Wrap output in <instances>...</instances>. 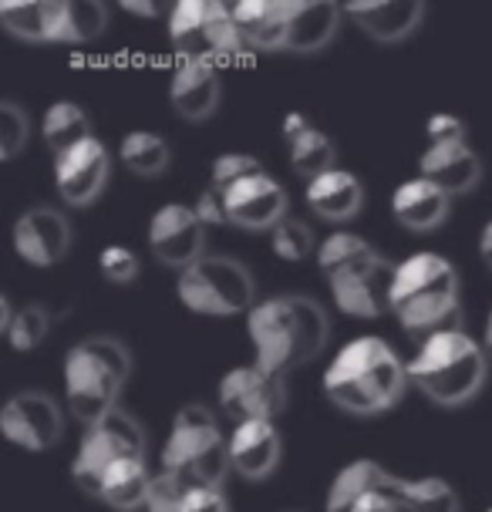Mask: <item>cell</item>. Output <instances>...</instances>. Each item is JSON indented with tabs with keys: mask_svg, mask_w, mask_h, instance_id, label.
I'll return each mask as SVG.
<instances>
[{
	"mask_svg": "<svg viewBox=\"0 0 492 512\" xmlns=\"http://www.w3.org/2000/svg\"><path fill=\"white\" fill-rule=\"evenodd\" d=\"M378 260H381V253L375 246L351 230H334L317 246V270H321V277L327 280V287H341V283L361 277V273L375 267Z\"/></svg>",
	"mask_w": 492,
	"mask_h": 512,
	"instance_id": "cell-24",
	"label": "cell"
},
{
	"mask_svg": "<svg viewBox=\"0 0 492 512\" xmlns=\"http://www.w3.org/2000/svg\"><path fill=\"white\" fill-rule=\"evenodd\" d=\"M162 472L179 479L186 489H220L233 472L230 438L220 432L216 415L203 401L179 405L162 448Z\"/></svg>",
	"mask_w": 492,
	"mask_h": 512,
	"instance_id": "cell-6",
	"label": "cell"
},
{
	"mask_svg": "<svg viewBox=\"0 0 492 512\" xmlns=\"http://www.w3.org/2000/svg\"><path fill=\"white\" fill-rule=\"evenodd\" d=\"M408 364L385 337L361 334L334 354L324 371V395L348 415H381L405 395Z\"/></svg>",
	"mask_w": 492,
	"mask_h": 512,
	"instance_id": "cell-1",
	"label": "cell"
},
{
	"mask_svg": "<svg viewBox=\"0 0 492 512\" xmlns=\"http://www.w3.org/2000/svg\"><path fill=\"white\" fill-rule=\"evenodd\" d=\"M395 499L402 512H459V492L439 475H422V479H405L398 475Z\"/></svg>",
	"mask_w": 492,
	"mask_h": 512,
	"instance_id": "cell-30",
	"label": "cell"
},
{
	"mask_svg": "<svg viewBox=\"0 0 492 512\" xmlns=\"http://www.w3.org/2000/svg\"><path fill=\"white\" fill-rule=\"evenodd\" d=\"M193 209H196V216L206 223V230H209V226L230 223V219H226V199H223V192H216L213 186H206L203 192H199Z\"/></svg>",
	"mask_w": 492,
	"mask_h": 512,
	"instance_id": "cell-41",
	"label": "cell"
},
{
	"mask_svg": "<svg viewBox=\"0 0 492 512\" xmlns=\"http://www.w3.org/2000/svg\"><path fill=\"white\" fill-rule=\"evenodd\" d=\"M391 280H395V263L381 256L375 267L364 270L361 277L341 283V287H331V297L348 317L375 320L391 310Z\"/></svg>",
	"mask_w": 492,
	"mask_h": 512,
	"instance_id": "cell-23",
	"label": "cell"
},
{
	"mask_svg": "<svg viewBox=\"0 0 492 512\" xmlns=\"http://www.w3.org/2000/svg\"><path fill=\"white\" fill-rule=\"evenodd\" d=\"M122 11H129L135 17H162V7L145 4V0H122Z\"/></svg>",
	"mask_w": 492,
	"mask_h": 512,
	"instance_id": "cell-44",
	"label": "cell"
},
{
	"mask_svg": "<svg viewBox=\"0 0 492 512\" xmlns=\"http://www.w3.org/2000/svg\"><path fill=\"white\" fill-rule=\"evenodd\" d=\"M398 475L375 459H358L344 465L327 489L324 512H402L395 499Z\"/></svg>",
	"mask_w": 492,
	"mask_h": 512,
	"instance_id": "cell-12",
	"label": "cell"
},
{
	"mask_svg": "<svg viewBox=\"0 0 492 512\" xmlns=\"http://www.w3.org/2000/svg\"><path fill=\"white\" fill-rule=\"evenodd\" d=\"M0 432L7 442L27 448V452H48L61 442L65 432V411L44 391H17L0 408Z\"/></svg>",
	"mask_w": 492,
	"mask_h": 512,
	"instance_id": "cell-11",
	"label": "cell"
},
{
	"mask_svg": "<svg viewBox=\"0 0 492 512\" xmlns=\"http://www.w3.org/2000/svg\"><path fill=\"white\" fill-rule=\"evenodd\" d=\"M182 512H230L223 489H189L182 499Z\"/></svg>",
	"mask_w": 492,
	"mask_h": 512,
	"instance_id": "cell-42",
	"label": "cell"
},
{
	"mask_svg": "<svg viewBox=\"0 0 492 512\" xmlns=\"http://www.w3.org/2000/svg\"><path fill=\"white\" fill-rule=\"evenodd\" d=\"M290 145V169L297 172L300 179H317L324 176V172L337 169L334 166V142L327 139V135L321 132V128H307L304 135H297Z\"/></svg>",
	"mask_w": 492,
	"mask_h": 512,
	"instance_id": "cell-32",
	"label": "cell"
},
{
	"mask_svg": "<svg viewBox=\"0 0 492 512\" xmlns=\"http://www.w3.org/2000/svg\"><path fill=\"white\" fill-rule=\"evenodd\" d=\"M307 128H314V125L307 122V118L300 115V112H290V115L284 118V125H280V132H284V139H287V142H294L297 135H304V132H307Z\"/></svg>",
	"mask_w": 492,
	"mask_h": 512,
	"instance_id": "cell-43",
	"label": "cell"
},
{
	"mask_svg": "<svg viewBox=\"0 0 492 512\" xmlns=\"http://www.w3.org/2000/svg\"><path fill=\"white\" fill-rule=\"evenodd\" d=\"M344 7L334 0H290V31H287V51L314 54L334 41L341 27Z\"/></svg>",
	"mask_w": 492,
	"mask_h": 512,
	"instance_id": "cell-26",
	"label": "cell"
},
{
	"mask_svg": "<svg viewBox=\"0 0 492 512\" xmlns=\"http://www.w3.org/2000/svg\"><path fill=\"white\" fill-rule=\"evenodd\" d=\"M307 209L321 216L324 223H348L361 213L364 206V186L361 179L348 169H331L324 176L307 182Z\"/></svg>",
	"mask_w": 492,
	"mask_h": 512,
	"instance_id": "cell-25",
	"label": "cell"
},
{
	"mask_svg": "<svg viewBox=\"0 0 492 512\" xmlns=\"http://www.w3.org/2000/svg\"><path fill=\"white\" fill-rule=\"evenodd\" d=\"M246 334L257 351V364L287 378L324 351L331 320L314 297L277 294L257 300V307L246 314Z\"/></svg>",
	"mask_w": 492,
	"mask_h": 512,
	"instance_id": "cell-2",
	"label": "cell"
},
{
	"mask_svg": "<svg viewBox=\"0 0 492 512\" xmlns=\"http://www.w3.org/2000/svg\"><path fill=\"white\" fill-rule=\"evenodd\" d=\"M486 354L492 358V310H489V317H486Z\"/></svg>",
	"mask_w": 492,
	"mask_h": 512,
	"instance_id": "cell-47",
	"label": "cell"
},
{
	"mask_svg": "<svg viewBox=\"0 0 492 512\" xmlns=\"http://www.w3.org/2000/svg\"><path fill=\"white\" fill-rule=\"evenodd\" d=\"M226 438H230V462L236 475H243V479H250V482H260L277 469L284 445H280L277 425L267 422V418L233 425V432Z\"/></svg>",
	"mask_w": 492,
	"mask_h": 512,
	"instance_id": "cell-18",
	"label": "cell"
},
{
	"mask_svg": "<svg viewBox=\"0 0 492 512\" xmlns=\"http://www.w3.org/2000/svg\"><path fill=\"white\" fill-rule=\"evenodd\" d=\"M71 246V223L54 206H31L14 223V250L31 267H54Z\"/></svg>",
	"mask_w": 492,
	"mask_h": 512,
	"instance_id": "cell-15",
	"label": "cell"
},
{
	"mask_svg": "<svg viewBox=\"0 0 492 512\" xmlns=\"http://www.w3.org/2000/svg\"><path fill=\"white\" fill-rule=\"evenodd\" d=\"M260 172H267V169H263V162L257 159V155L223 152V155H216V159H213V169H209V186H213L216 192H226V189H233L236 182H243L250 176H260Z\"/></svg>",
	"mask_w": 492,
	"mask_h": 512,
	"instance_id": "cell-36",
	"label": "cell"
},
{
	"mask_svg": "<svg viewBox=\"0 0 492 512\" xmlns=\"http://www.w3.org/2000/svg\"><path fill=\"white\" fill-rule=\"evenodd\" d=\"M152 475H156V472L145 469L142 459L115 462L112 469L105 472L98 499H102L105 506H112L115 512L145 509V502H149V489H152Z\"/></svg>",
	"mask_w": 492,
	"mask_h": 512,
	"instance_id": "cell-28",
	"label": "cell"
},
{
	"mask_svg": "<svg viewBox=\"0 0 492 512\" xmlns=\"http://www.w3.org/2000/svg\"><path fill=\"white\" fill-rule=\"evenodd\" d=\"M459 270L442 253H412L395 263L391 314L415 341L449 331L459 320Z\"/></svg>",
	"mask_w": 492,
	"mask_h": 512,
	"instance_id": "cell-3",
	"label": "cell"
},
{
	"mask_svg": "<svg viewBox=\"0 0 492 512\" xmlns=\"http://www.w3.org/2000/svg\"><path fill=\"white\" fill-rule=\"evenodd\" d=\"M186 486L179 479H172L169 472H156L152 475V489H149V502H145V512H182V499H186Z\"/></svg>",
	"mask_w": 492,
	"mask_h": 512,
	"instance_id": "cell-39",
	"label": "cell"
},
{
	"mask_svg": "<svg viewBox=\"0 0 492 512\" xmlns=\"http://www.w3.org/2000/svg\"><path fill=\"white\" fill-rule=\"evenodd\" d=\"M226 199V219L240 230H273L280 219H287V189L280 186L270 172L250 176L236 182L233 189L223 192Z\"/></svg>",
	"mask_w": 492,
	"mask_h": 512,
	"instance_id": "cell-16",
	"label": "cell"
},
{
	"mask_svg": "<svg viewBox=\"0 0 492 512\" xmlns=\"http://www.w3.org/2000/svg\"><path fill=\"white\" fill-rule=\"evenodd\" d=\"M169 102L179 118L203 122L220 108V75L213 64L179 61L169 81Z\"/></svg>",
	"mask_w": 492,
	"mask_h": 512,
	"instance_id": "cell-21",
	"label": "cell"
},
{
	"mask_svg": "<svg viewBox=\"0 0 492 512\" xmlns=\"http://www.w3.org/2000/svg\"><path fill=\"white\" fill-rule=\"evenodd\" d=\"M27 139H31V115L11 98H4L0 102V159H17L24 152Z\"/></svg>",
	"mask_w": 492,
	"mask_h": 512,
	"instance_id": "cell-37",
	"label": "cell"
},
{
	"mask_svg": "<svg viewBox=\"0 0 492 512\" xmlns=\"http://www.w3.org/2000/svg\"><path fill=\"white\" fill-rule=\"evenodd\" d=\"M132 374V351L118 337L91 334L71 344L65 354V405L81 425H95L118 408L125 381Z\"/></svg>",
	"mask_w": 492,
	"mask_h": 512,
	"instance_id": "cell-5",
	"label": "cell"
},
{
	"mask_svg": "<svg viewBox=\"0 0 492 512\" xmlns=\"http://www.w3.org/2000/svg\"><path fill=\"white\" fill-rule=\"evenodd\" d=\"M149 250L169 270H186L199 256H206V223L193 206L166 203L149 219Z\"/></svg>",
	"mask_w": 492,
	"mask_h": 512,
	"instance_id": "cell-13",
	"label": "cell"
},
{
	"mask_svg": "<svg viewBox=\"0 0 492 512\" xmlns=\"http://www.w3.org/2000/svg\"><path fill=\"white\" fill-rule=\"evenodd\" d=\"M344 14L368 38H375L381 44H395L405 41L425 21V4L422 0H358V4L344 7Z\"/></svg>",
	"mask_w": 492,
	"mask_h": 512,
	"instance_id": "cell-19",
	"label": "cell"
},
{
	"mask_svg": "<svg viewBox=\"0 0 492 512\" xmlns=\"http://www.w3.org/2000/svg\"><path fill=\"white\" fill-rule=\"evenodd\" d=\"M41 139L54 155L75 149L78 142L91 139V122H88L85 108L78 102H51L41 115Z\"/></svg>",
	"mask_w": 492,
	"mask_h": 512,
	"instance_id": "cell-29",
	"label": "cell"
},
{
	"mask_svg": "<svg viewBox=\"0 0 492 512\" xmlns=\"http://www.w3.org/2000/svg\"><path fill=\"white\" fill-rule=\"evenodd\" d=\"M287 512H297V509H287Z\"/></svg>",
	"mask_w": 492,
	"mask_h": 512,
	"instance_id": "cell-48",
	"label": "cell"
},
{
	"mask_svg": "<svg viewBox=\"0 0 492 512\" xmlns=\"http://www.w3.org/2000/svg\"><path fill=\"white\" fill-rule=\"evenodd\" d=\"M48 334H51V314H48V307H41V304L21 307L14 314L11 327L4 331L7 344H11L14 351H21V354L34 351V347H41Z\"/></svg>",
	"mask_w": 492,
	"mask_h": 512,
	"instance_id": "cell-34",
	"label": "cell"
},
{
	"mask_svg": "<svg viewBox=\"0 0 492 512\" xmlns=\"http://www.w3.org/2000/svg\"><path fill=\"white\" fill-rule=\"evenodd\" d=\"M118 162L129 172H135V176L152 179V176H159V172H166L169 145L159 132L135 128V132H125L122 142H118Z\"/></svg>",
	"mask_w": 492,
	"mask_h": 512,
	"instance_id": "cell-31",
	"label": "cell"
},
{
	"mask_svg": "<svg viewBox=\"0 0 492 512\" xmlns=\"http://www.w3.org/2000/svg\"><path fill=\"white\" fill-rule=\"evenodd\" d=\"M449 206H452L449 192L439 189L425 176L398 182L395 192H391V216L412 233H428L435 226H442L445 216H449Z\"/></svg>",
	"mask_w": 492,
	"mask_h": 512,
	"instance_id": "cell-20",
	"label": "cell"
},
{
	"mask_svg": "<svg viewBox=\"0 0 492 512\" xmlns=\"http://www.w3.org/2000/svg\"><path fill=\"white\" fill-rule=\"evenodd\" d=\"M112 179V155L102 142L91 139L78 142L75 149L54 155V186L68 206H88L102 196Z\"/></svg>",
	"mask_w": 492,
	"mask_h": 512,
	"instance_id": "cell-14",
	"label": "cell"
},
{
	"mask_svg": "<svg viewBox=\"0 0 492 512\" xmlns=\"http://www.w3.org/2000/svg\"><path fill=\"white\" fill-rule=\"evenodd\" d=\"M270 246H273V253H277L280 260L297 263V260H307L311 253L317 256V246H321V243L314 240L311 226H307L304 219L287 216L270 230Z\"/></svg>",
	"mask_w": 492,
	"mask_h": 512,
	"instance_id": "cell-35",
	"label": "cell"
},
{
	"mask_svg": "<svg viewBox=\"0 0 492 512\" xmlns=\"http://www.w3.org/2000/svg\"><path fill=\"white\" fill-rule=\"evenodd\" d=\"M489 374L486 344L466 334L462 327H449L425 341H418L408 358V381L415 384L432 405L462 408L482 391Z\"/></svg>",
	"mask_w": 492,
	"mask_h": 512,
	"instance_id": "cell-4",
	"label": "cell"
},
{
	"mask_svg": "<svg viewBox=\"0 0 492 512\" xmlns=\"http://www.w3.org/2000/svg\"><path fill=\"white\" fill-rule=\"evenodd\" d=\"M479 256H482V263L492 270V219L482 226V233H479Z\"/></svg>",
	"mask_w": 492,
	"mask_h": 512,
	"instance_id": "cell-45",
	"label": "cell"
},
{
	"mask_svg": "<svg viewBox=\"0 0 492 512\" xmlns=\"http://www.w3.org/2000/svg\"><path fill=\"white\" fill-rule=\"evenodd\" d=\"M486 512H492V506H489V509H486Z\"/></svg>",
	"mask_w": 492,
	"mask_h": 512,
	"instance_id": "cell-49",
	"label": "cell"
},
{
	"mask_svg": "<svg viewBox=\"0 0 492 512\" xmlns=\"http://www.w3.org/2000/svg\"><path fill=\"white\" fill-rule=\"evenodd\" d=\"M145 455V432L135 422L129 411L112 408L105 418H98L95 425L85 428L78 442V452L71 459V482L85 492L95 496L102 492L105 472L122 459H142Z\"/></svg>",
	"mask_w": 492,
	"mask_h": 512,
	"instance_id": "cell-9",
	"label": "cell"
},
{
	"mask_svg": "<svg viewBox=\"0 0 492 512\" xmlns=\"http://www.w3.org/2000/svg\"><path fill=\"white\" fill-rule=\"evenodd\" d=\"M425 135L428 145H439V142H466V122L455 118L449 112H435L425 122Z\"/></svg>",
	"mask_w": 492,
	"mask_h": 512,
	"instance_id": "cell-40",
	"label": "cell"
},
{
	"mask_svg": "<svg viewBox=\"0 0 492 512\" xmlns=\"http://www.w3.org/2000/svg\"><path fill=\"white\" fill-rule=\"evenodd\" d=\"M220 408L233 425L240 422H260V418H273L287 408V378L263 364H240L230 368L220 381Z\"/></svg>",
	"mask_w": 492,
	"mask_h": 512,
	"instance_id": "cell-10",
	"label": "cell"
},
{
	"mask_svg": "<svg viewBox=\"0 0 492 512\" xmlns=\"http://www.w3.org/2000/svg\"><path fill=\"white\" fill-rule=\"evenodd\" d=\"M418 176L432 179L449 196H466L479 186L482 159L469 142H439L418 155Z\"/></svg>",
	"mask_w": 492,
	"mask_h": 512,
	"instance_id": "cell-17",
	"label": "cell"
},
{
	"mask_svg": "<svg viewBox=\"0 0 492 512\" xmlns=\"http://www.w3.org/2000/svg\"><path fill=\"white\" fill-rule=\"evenodd\" d=\"M169 41L179 61L196 64H230L240 58L243 38L236 31L233 7L220 0H179L169 11Z\"/></svg>",
	"mask_w": 492,
	"mask_h": 512,
	"instance_id": "cell-8",
	"label": "cell"
},
{
	"mask_svg": "<svg viewBox=\"0 0 492 512\" xmlns=\"http://www.w3.org/2000/svg\"><path fill=\"white\" fill-rule=\"evenodd\" d=\"M182 307L206 317H236L257 307V283L240 260L226 253H206L176 277Z\"/></svg>",
	"mask_w": 492,
	"mask_h": 512,
	"instance_id": "cell-7",
	"label": "cell"
},
{
	"mask_svg": "<svg viewBox=\"0 0 492 512\" xmlns=\"http://www.w3.org/2000/svg\"><path fill=\"white\" fill-rule=\"evenodd\" d=\"M14 314H17V310L11 307V297H7V294H0V331H7V327H11Z\"/></svg>",
	"mask_w": 492,
	"mask_h": 512,
	"instance_id": "cell-46",
	"label": "cell"
},
{
	"mask_svg": "<svg viewBox=\"0 0 492 512\" xmlns=\"http://www.w3.org/2000/svg\"><path fill=\"white\" fill-rule=\"evenodd\" d=\"M108 7L102 0H65V21H61V41L88 44L108 31Z\"/></svg>",
	"mask_w": 492,
	"mask_h": 512,
	"instance_id": "cell-33",
	"label": "cell"
},
{
	"mask_svg": "<svg viewBox=\"0 0 492 512\" xmlns=\"http://www.w3.org/2000/svg\"><path fill=\"white\" fill-rule=\"evenodd\" d=\"M65 0H7L0 4V24L21 41H61Z\"/></svg>",
	"mask_w": 492,
	"mask_h": 512,
	"instance_id": "cell-27",
	"label": "cell"
},
{
	"mask_svg": "<svg viewBox=\"0 0 492 512\" xmlns=\"http://www.w3.org/2000/svg\"><path fill=\"white\" fill-rule=\"evenodd\" d=\"M233 21L246 48L287 51L290 0H240L233 4Z\"/></svg>",
	"mask_w": 492,
	"mask_h": 512,
	"instance_id": "cell-22",
	"label": "cell"
},
{
	"mask_svg": "<svg viewBox=\"0 0 492 512\" xmlns=\"http://www.w3.org/2000/svg\"><path fill=\"white\" fill-rule=\"evenodd\" d=\"M98 270H102V277L112 283H132L139 277V256L122 243L105 246V250L98 253Z\"/></svg>",
	"mask_w": 492,
	"mask_h": 512,
	"instance_id": "cell-38",
	"label": "cell"
}]
</instances>
